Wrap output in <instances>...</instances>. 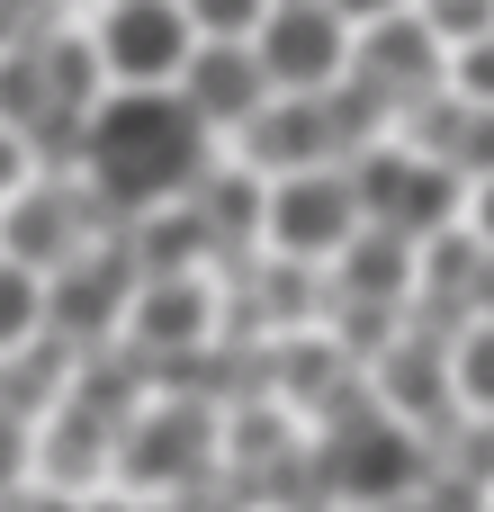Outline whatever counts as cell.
Instances as JSON below:
<instances>
[{"instance_id":"6da1fadb","label":"cell","mask_w":494,"mask_h":512,"mask_svg":"<svg viewBox=\"0 0 494 512\" xmlns=\"http://www.w3.org/2000/svg\"><path fill=\"white\" fill-rule=\"evenodd\" d=\"M216 135L189 117L180 90H108L81 108V162L90 189L117 207H171L198 171H207Z\"/></svg>"},{"instance_id":"7a4b0ae2","label":"cell","mask_w":494,"mask_h":512,"mask_svg":"<svg viewBox=\"0 0 494 512\" xmlns=\"http://www.w3.org/2000/svg\"><path fill=\"white\" fill-rule=\"evenodd\" d=\"M333 90H351V108H369V117L414 108V99L450 90V45H441L414 9H387V18H369V36L351 45V63H342Z\"/></svg>"},{"instance_id":"3957f363","label":"cell","mask_w":494,"mask_h":512,"mask_svg":"<svg viewBox=\"0 0 494 512\" xmlns=\"http://www.w3.org/2000/svg\"><path fill=\"white\" fill-rule=\"evenodd\" d=\"M360 225V198H351V171L342 162H297V171H270L261 189V234L297 261H333Z\"/></svg>"},{"instance_id":"277c9868","label":"cell","mask_w":494,"mask_h":512,"mask_svg":"<svg viewBox=\"0 0 494 512\" xmlns=\"http://www.w3.org/2000/svg\"><path fill=\"white\" fill-rule=\"evenodd\" d=\"M189 45H198V27H189L180 0H108V18L90 27V63L117 90H171Z\"/></svg>"},{"instance_id":"5b68a950","label":"cell","mask_w":494,"mask_h":512,"mask_svg":"<svg viewBox=\"0 0 494 512\" xmlns=\"http://www.w3.org/2000/svg\"><path fill=\"white\" fill-rule=\"evenodd\" d=\"M351 198H360V225H387V234H405V243L459 225V171L423 162L414 144H387L378 162H360V171H351Z\"/></svg>"},{"instance_id":"8992f818","label":"cell","mask_w":494,"mask_h":512,"mask_svg":"<svg viewBox=\"0 0 494 512\" xmlns=\"http://www.w3.org/2000/svg\"><path fill=\"white\" fill-rule=\"evenodd\" d=\"M252 54H261L270 90H333L351 63V18L333 0H270L252 27Z\"/></svg>"},{"instance_id":"52a82bcc","label":"cell","mask_w":494,"mask_h":512,"mask_svg":"<svg viewBox=\"0 0 494 512\" xmlns=\"http://www.w3.org/2000/svg\"><path fill=\"white\" fill-rule=\"evenodd\" d=\"M171 90H180V99H189V117L216 135V126H243V117L270 99V72H261L252 36H198V45H189V63L171 72Z\"/></svg>"},{"instance_id":"ba28073f","label":"cell","mask_w":494,"mask_h":512,"mask_svg":"<svg viewBox=\"0 0 494 512\" xmlns=\"http://www.w3.org/2000/svg\"><path fill=\"white\" fill-rule=\"evenodd\" d=\"M207 450H216V423H207L198 405H162V414H144L135 432L108 441V459H117L135 486H180V477L207 468Z\"/></svg>"},{"instance_id":"9c48e42d","label":"cell","mask_w":494,"mask_h":512,"mask_svg":"<svg viewBox=\"0 0 494 512\" xmlns=\"http://www.w3.org/2000/svg\"><path fill=\"white\" fill-rule=\"evenodd\" d=\"M324 486H333L342 504H396V495L414 486V441H405L396 423H369V432H351L342 450H324Z\"/></svg>"},{"instance_id":"30bf717a","label":"cell","mask_w":494,"mask_h":512,"mask_svg":"<svg viewBox=\"0 0 494 512\" xmlns=\"http://www.w3.org/2000/svg\"><path fill=\"white\" fill-rule=\"evenodd\" d=\"M36 342H45V270H27V261L0 252V360L36 351Z\"/></svg>"},{"instance_id":"8fae6325","label":"cell","mask_w":494,"mask_h":512,"mask_svg":"<svg viewBox=\"0 0 494 512\" xmlns=\"http://www.w3.org/2000/svg\"><path fill=\"white\" fill-rule=\"evenodd\" d=\"M180 9H189V27H198V36H252L270 0H180Z\"/></svg>"},{"instance_id":"7c38bea8","label":"cell","mask_w":494,"mask_h":512,"mask_svg":"<svg viewBox=\"0 0 494 512\" xmlns=\"http://www.w3.org/2000/svg\"><path fill=\"white\" fill-rule=\"evenodd\" d=\"M27 171H36V144H27V135H18V126L0 117V198H9V189H18Z\"/></svg>"}]
</instances>
